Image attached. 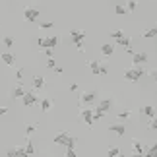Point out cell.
Segmentation results:
<instances>
[{
    "label": "cell",
    "mask_w": 157,
    "mask_h": 157,
    "mask_svg": "<svg viewBox=\"0 0 157 157\" xmlns=\"http://www.w3.org/2000/svg\"><path fill=\"white\" fill-rule=\"evenodd\" d=\"M128 82H132V83H138L144 78V68H140V66H132V68H128V70H124V74H122Z\"/></svg>",
    "instance_id": "obj_1"
},
{
    "label": "cell",
    "mask_w": 157,
    "mask_h": 157,
    "mask_svg": "<svg viewBox=\"0 0 157 157\" xmlns=\"http://www.w3.org/2000/svg\"><path fill=\"white\" fill-rule=\"evenodd\" d=\"M60 43L58 35H47V37H37V45L41 49H54Z\"/></svg>",
    "instance_id": "obj_2"
},
{
    "label": "cell",
    "mask_w": 157,
    "mask_h": 157,
    "mask_svg": "<svg viewBox=\"0 0 157 157\" xmlns=\"http://www.w3.org/2000/svg\"><path fill=\"white\" fill-rule=\"evenodd\" d=\"M80 118H82V122L86 126H93V109L91 107L82 109V111H80Z\"/></svg>",
    "instance_id": "obj_3"
},
{
    "label": "cell",
    "mask_w": 157,
    "mask_h": 157,
    "mask_svg": "<svg viewBox=\"0 0 157 157\" xmlns=\"http://www.w3.org/2000/svg\"><path fill=\"white\" fill-rule=\"evenodd\" d=\"M147 60H149V56H147V52H134V54H132V66H140V68H142V66L144 64H147Z\"/></svg>",
    "instance_id": "obj_4"
},
{
    "label": "cell",
    "mask_w": 157,
    "mask_h": 157,
    "mask_svg": "<svg viewBox=\"0 0 157 157\" xmlns=\"http://www.w3.org/2000/svg\"><path fill=\"white\" fill-rule=\"evenodd\" d=\"M95 101H97V93H95V91H83L82 97H80V103L87 105V107H91Z\"/></svg>",
    "instance_id": "obj_5"
},
{
    "label": "cell",
    "mask_w": 157,
    "mask_h": 157,
    "mask_svg": "<svg viewBox=\"0 0 157 157\" xmlns=\"http://www.w3.org/2000/svg\"><path fill=\"white\" fill-rule=\"evenodd\" d=\"M37 101H39V97H37V93H35V91H25V95L21 97L23 107H33Z\"/></svg>",
    "instance_id": "obj_6"
},
{
    "label": "cell",
    "mask_w": 157,
    "mask_h": 157,
    "mask_svg": "<svg viewBox=\"0 0 157 157\" xmlns=\"http://www.w3.org/2000/svg\"><path fill=\"white\" fill-rule=\"evenodd\" d=\"M70 35H72V43L74 45H78V43H83V41H86V31H83V29H72L70 31Z\"/></svg>",
    "instance_id": "obj_7"
},
{
    "label": "cell",
    "mask_w": 157,
    "mask_h": 157,
    "mask_svg": "<svg viewBox=\"0 0 157 157\" xmlns=\"http://www.w3.org/2000/svg\"><path fill=\"white\" fill-rule=\"evenodd\" d=\"M37 17H39V10L37 8H29V6L23 8V20L25 21H35Z\"/></svg>",
    "instance_id": "obj_8"
},
{
    "label": "cell",
    "mask_w": 157,
    "mask_h": 157,
    "mask_svg": "<svg viewBox=\"0 0 157 157\" xmlns=\"http://www.w3.org/2000/svg\"><path fill=\"white\" fill-rule=\"evenodd\" d=\"M0 60H2L4 64L12 66V68L16 66V54H12V52H8V51H4L2 54H0Z\"/></svg>",
    "instance_id": "obj_9"
},
{
    "label": "cell",
    "mask_w": 157,
    "mask_h": 157,
    "mask_svg": "<svg viewBox=\"0 0 157 157\" xmlns=\"http://www.w3.org/2000/svg\"><path fill=\"white\" fill-rule=\"evenodd\" d=\"M25 86L23 83H17V86H14V89H12V99H21L23 95H25Z\"/></svg>",
    "instance_id": "obj_10"
},
{
    "label": "cell",
    "mask_w": 157,
    "mask_h": 157,
    "mask_svg": "<svg viewBox=\"0 0 157 157\" xmlns=\"http://www.w3.org/2000/svg\"><path fill=\"white\" fill-rule=\"evenodd\" d=\"M140 113L144 114V117H147L149 120L155 118V107H153V105H144V107L140 109Z\"/></svg>",
    "instance_id": "obj_11"
},
{
    "label": "cell",
    "mask_w": 157,
    "mask_h": 157,
    "mask_svg": "<svg viewBox=\"0 0 157 157\" xmlns=\"http://www.w3.org/2000/svg\"><path fill=\"white\" fill-rule=\"evenodd\" d=\"M109 130H111L113 134H117V136H124L126 134V126L124 124H111Z\"/></svg>",
    "instance_id": "obj_12"
},
{
    "label": "cell",
    "mask_w": 157,
    "mask_h": 157,
    "mask_svg": "<svg viewBox=\"0 0 157 157\" xmlns=\"http://www.w3.org/2000/svg\"><path fill=\"white\" fill-rule=\"evenodd\" d=\"M66 140H68V134H66V132H58V134L52 138V144H56V146H64Z\"/></svg>",
    "instance_id": "obj_13"
},
{
    "label": "cell",
    "mask_w": 157,
    "mask_h": 157,
    "mask_svg": "<svg viewBox=\"0 0 157 157\" xmlns=\"http://www.w3.org/2000/svg\"><path fill=\"white\" fill-rule=\"evenodd\" d=\"M117 43L120 45V47H122V49H128V47H132V37H130V35H122V37H120L118 41H117Z\"/></svg>",
    "instance_id": "obj_14"
},
{
    "label": "cell",
    "mask_w": 157,
    "mask_h": 157,
    "mask_svg": "<svg viewBox=\"0 0 157 157\" xmlns=\"http://www.w3.org/2000/svg\"><path fill=\"white\" fill-rule=\"evenodd\" d=\"M45 86H47V82L43 76H33V89H43Z\"/></svg>",
    "instance_id": "obj_15"
},
{
    "label": "cell",
    "mask_w": 157,
    "mask_h": 157,
    "mask_svg": "<svg viewBox=\"0 0 157 157\" xmlns=\"http://www.w3.org/2000/svg\"><path fill=\"white\" fill-rule=\"evenodd\" d=\"M39 103H41V109H43V113H47V111H51V109H52V105H54L51 97H43V99L39 101Z\"/></svg>",
    "instance_id": "obj_16"
},
{
    "label": "cell",
    "mask_w": 157,
    "mask_h": 157,
    "mask_svg": "<svg viewBox=\"0 0 157 157\" xmlns=\"http://www.w3.org/2000/svg\"><path fill=\"white\" fill-rule=\"evenodd\" d=\"M97 111H103V113H109V109H111V99H103V101H99V105L95 107Z\"/></svg>",
    "instance_id": "obj_17"
},
{
    "label": "cell",
    "mask_w": 157,
    "mask_h": 157,
    "mask_svg": "<svg viewBox=\"0 0 157 157\" xmlns=\"http://www.w3.org/2000/svg\"><path fill=\"white\" fill-rule=\"evenodd\" d=\"M114 52V47L111 43H105V45H101V54L103 56H111V54Z\"/></svg>",
    "instance_id": "obj_18"
},
{
    "label": "cell",
    "mask_w": 157,
    "mask_h": 157,
    "mask_svg": "<svg viewBox=\"0 0 157 157\" xmlns=\"http://www.w3.org/2000/svg\"><path fill=\"white\" fill-rule=\"evenodd\" d=\"M87 66H89V70H91V74L99 76V66H101V62H99V60H89V62H87Z\"/></svg>",
    "instance_id": "obj_19"
},
{
    "label": "cell",
    "mask_w": 157,
    "mask_h": 157,
    "mask_svg": "<svg viewBox=\"0 0 157 157\" xmlns=\"http://www.w3.org/2000/svg\"><path fill=\"white\" fill-rule=\"evenodd\" d=\"M76 144H78V138L68 136V140L64 142V147H66V149H76Z\"/></svg>",
    "instance_id": "obj_20"
},
{
    "label": "cell",
    "mask_w": 157,
    "mask_h": 157,
    "mask_svg": "<svg viewBox=\"0 0 157 157\" xmlns=\"http://www.w3.org/2000/svg\"><path fill=\"white\" fill-rule=\"evenodd\" d=\"M23 151H25L29 157L35 153V146H33V142H31V140H27V142H25V146H23Z\"/></svg>",
    "instance_id": "obj_21"
},
{
    "label": "cell",
    "mask_w": 157,
    "mask_h": 157,
    "mask_svg": "<svg viewBox=\"0 0 157 157\" xmlns=\"http://www.w3.org/2000/svg\"><path fill=\"white\" fill-rule=\"evenodd\" d=\"M132 147H134V153H140L144 155V144L138 142V140H132Z\"/></svg>",
    "instance_id": "obj_22"
},
{
    "label": "cell",
    "mask_w": 157,
    "mask_h": 157,
    "mask_svg": "<svg viewBox=\"0 0 157 157\" xmlns=\"http://www.w3.org/2000/svg\"><path fill=\"white\" fill-rule=\"evenodd\" d=\"M14 43H16V39L12 37V35H6V37L2 39V45L6 47V49H12V47H14Z\"/></svg>",
    "instance_id": "obj_23"
},
{
    "label": "cell",
    "mask_w": 157,
    "mask_h": 157,
    "mask_svg": "<svg viewBox=\"0 0 157 157\" xmlns=\"http://www.w3.org/2000/svg\"><path fill=\"white\" fill-rule=\"evenodd\" d=\"M120 153H122V151H120V147H118V146H113V147H109V149H107V157H118Z\"/></svg>",
    "instance_id": "obj_24"
},
{
    "label": "cell",
    "mask_w": 157,
    "mask_h": 157,
    "mask_svg": "<svg viewBox=\"0 0 157 157\" xmlns=\"http://www.w3.org/2000/svg\"><path fill=\"white\" fill-rule=\"evenodd\" d=\"M105 114L103 111H97V109H93V122H99V120H103L105 118Z\"/></svg>",
    "instance_id": "obj_25"
},
{
    "label": "cell",
    "mask_w": 157,
    "mask_h": 157,
    "mask_svg": "<svg viewBox=\"0 0 157 157\" xmlns=\"http://www.w3.org/2000/svg\"><path fill=\"white\" fill-rule=\"evenodd\" d=\"M155 35H157V29H155V25L153 27H149L146 33H144V39H155Z\"/></svg>",
    "instance_id": "obj_26"
},
{
    "label": "cell",
    "mask_w": 157,
    "mask_h": 157,
    "mask_svg": "<svg viewBox=\"0 0 157 157\" xmlns=\"http://www.w3.org/2000/svg\"><path fill=\"white\" fill-rule=\"evenodd\" d=\"M144 157H157V144H153V146H149Z\"/></svg>",
    "instance_id": "obj_27"
},
{
    "label": "cell",
    "mask_w": 157,
    "mask_h": 157,
    "mask_svg": "<svg viewBox=\"0 0 157 157\" xmlns=\"http://www.w3.org/2000/svg\"><path fill=\"white\" fill-rule=\"evenodd\" d=\"M23 76H25V68H21V66H17V68H16V80H17V82L21 83Z\"/></svg>",
    "instance_id": "obj_28"
},
{
    "label": "cell",
    "mask_w": 157,
    "mask_h": 157,
    "mask_svg": "<svg viewBox=\"0 0 157 157\" xmlns=\"http://www.w3.org/2000/svg\"><path fill=\"white\" fill-rule=\"evenodd\" d=\"M124 8H126V12H134L138 8V2H136V0H128V2L124 4Z\"/></svg>",
    "instance_id": "obj_29"
},
{
    "label": "cell",
    "mask_w": 157,
    "mask_h": 157,
    "mask_svg": "<svg viewBox=\"0 0 157 157\" xmlns=\"http://www.w3.org/2000/svg\"><path fill=\"white\" fill-rule=\"evenodd\" d=\"M114 14H117V16H126L124 4H117V6H114Z\"/></svg>",
    "instance_id": "obj_30"
},
{
    "label": "cell",
    "mask_w": 157,
    "mask_h": 157,
    "mask_svg": "<svg viewBox=\"0 0 157 157\" xmlns=\"http://www.w3.org/2000/svg\"><path fill=\"white\" fill-rule=\"evenodd\" d=\"M124 35V31L122 29H114V31H111V37H113V41H118L120 37Z\"/></svg>",
    "instance_id": "obj_31"
},
{
    "label": "cell",
    "mask_w": 157,
    "mask_h": 157,
    "mask_svg": "<svg viewBox=\"0 0 157 157\" xmlns=\"http://www.w3.org/2000/svg\"><path fill=\"white\" fill-rule=\"evenodd\" d=\"M130 117H132V111H130V109H124V111L118 113V118L120 120H122V118H130Z\"/></svg>",
    "instance_id": "obj_32"
},
{
    "label": "cell",
    "mask_w": 157,
    "mask_h": 157,
    "mask_svg": "<svg viewBox=\"0 0 157 157\" xmlns=\"http://www.w3.org/2000/svg\"><path fill=\"white\" fill-rule=\"evenodd\" d=\"M39 27L43 29V31H45V29H52V27H54V21H41Z\"/></svg>",
    "instance_id": "obj_33"
},
{
    "label": "cell",
    "mask_w": 157,
    "mask_h": 157,
    "mask_svg": "<svg viewBox=\"0 0 157 157\" xmlns=\"http://www.w3.org/2000/svg\"><path fill=\"white\" fill-rule=\"evenodd\" d=\"M109 74V66L107 64H101L99 66V76H107Z\"/></svg>",
    "instance_id": "obj_34"
},
{
    "label": "cell",
    "mask_w": 157,
    "mask_h": 157,
    "mask_svg": "<svg viewBox=\"0 0 157 157\" xmlns=\"http://www.w3.org/2000/svg\"><path fill=\"white\" fill-rule=\"evenodd\" d=\"M35 130H37V126H35V124H27V126H25V134H27V136L33 134Z\"/></svg>",
    "instance_id": "obj_35"
},
{
    "label": "cell",
    "mask_w": 157,
    "mask_h": 157,
    "mask_svg": "<svg viewBox=\"0 0 157 157\" xmlns=\"http://www.w3.org/2000/svg\"><path fill=\"white\" fill-rule=\"evenodd\" d=\"M16 157H29V155L23 151V147H16Z\"/></svg>",
    "instance_id": "obj_36"
},
{
    "label": "cell",
    "mask_w": 157,
    "mask_h": 157,
    "mask_svg": "<svg viewBox=\"0 0 157 157\" xmlns=\"http://www.w3.org/2000/svg\"><path fill=\"white\" fill-rule=\"evenodd\" d=\"M144 74H147L149 78H151V80H155V76H157V72H155V68H149L147 72H144Z\"/></svg>",
    "instance_id": "obj_37"
},
{
    "label": "cell",
    "mask_w": 157,
    "mask_h": 157,
    "mask_svg": "<svg viewBox=\"0 0 157 157\" xmlns=\"http://www.w3.org/2000/svg\"><path fill=\"white\" fill-rule=\"evenodd\" d=\"M54 66H56L54 58H49V60H47V68H49V70H54Z\"/></svg>",
    "instance_id": "obj_38"
},
{
    "label": "cell",
    "mask_w": 157,
    "mask_h": 157,
    "mask_svg": "<svg viewBox=\"0 0 157 157\" xmlns=\"http://www.w3.org/2000/svg\"><path fill=\"white\" fill-rule=\"evenodd\" d=\"M149 130H151V132H155V130H157V120H155V118L149 120Z\"/></svg>",
    "instance_id": "obj_39"
},
{
    "label": "cell",
    "mask_w": 157,
    "mask_h": 157,
    "mask_svg": "<svg viewBox=\"0 0 157 157\" xmlns=\"http://www.w3.org/2000/svg\"><path fill=\"white\" fill-rule=\"evenodd\" d=\"M66 157H78L76 149H66Z\"/></svg>",
    "instance_id": "obj_40"
},
{
    "label": "cell",
    "mask_w": 157,
    "mask_h": 157,
    "mask_svg": "<svg viewBox=\"0 0 157 157\" xmlns=\"http://www.w3.org/2000/svg\"><path fill=\"white\" fill-rule=\"evenodd\" d=\"M8 111H10V109H8V107H4V105H0V118H2V117H4V114H6V113H8Z\"/></svg>",
    "instance_id": "obj_41"
},
{
    "label": "cell",
    "mask_w": 157,
    "mask_h": 157,
    "mask_svg": "<svg viewBox=\"0 0 157 157\" xmlns=\"http://www.w3.org/2000/svg\"><path fill=\"white\" fill-rule=\"evenodd\" d=\"M43 52H45L49 58H52V49H43Z\"/></svg>",
    "instance_id": "obj_42"
},
{
    "label": "cell",
    "mask_w": 157,
    "mask_h": 157,
    "mask_svg": "<svg viewBox=\"0 0 157 157\" xmlns=\"http://www.w3.org/2000/svg\"><path fill=\"white\" fill-rule=\"evenodd\" d=\"M54 72H56V74H62L64 68H62V66H54Z\"/></svg>",
    "instance_id": "obj_43"
},
{
    "label": "cell",
    "mask_w": 157,
    "mask_h": 157,
    "mask_svg": "<svg viewBox=\"0 0 157 157\" xmlns=\"http://www.w3.org/2000/svg\"><path fill=\"white\" fill-rule=\"evenodd\" d=\"M124 51H126V54H130V56H132V54H134V52H136L134 49H132V47H128V49H124Z\"/></svg>",
    "instance_id": "obj_44"
},
{
    "label": "cell",
    "mask_w": 157,
    "mask_h": 157,
    "mask_svg": "<svg viewBox=\"0 0 157 157\" xmlns=\"http://www.w3.org/2000/svg\"><path fill=\"white\" fill-rule=\"evenodd\" d=\"M68 89H70V91H76V89H78V83H70Z\"/></svg>",
    "instance_id": "obj_45"
},
{
    "label": "cell",
    "mask_w": 157,
    "mask_h": 157,
    "mask_svg": "<svg viewBox=\"0 0 157 157\" xmlns=\"http://www.w3.org/2000/svg\"><path fill=\"white\" fill-rule=\"evenodd\" d=\"M132 157H144V155H140V153H134V155H132Z\"/></svg>",
    "instance_id": "obj_46"
},
{
    "label": "cell",
    "mask_w": 157,
    "mask_h": 157,
    "mask_svg": "<svg viewBox=\"0 0 157 157\" xmlns=\"http://www.w3.org/2000/svg\"><path fill=\"white\" fill-rule=\"evenodd\" d=\"M118 157H126V155H124V153H120V155H118Z\"/></svg>",
    "instance_id": "obj_47"
}]
</instances>
